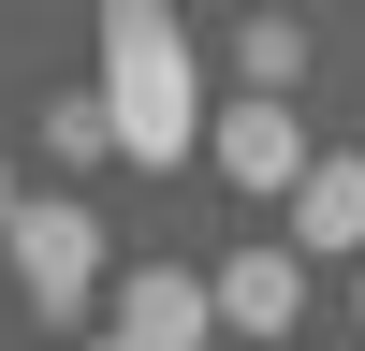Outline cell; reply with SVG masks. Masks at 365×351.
Returning a JSON list of instances; mask_svg holds the SVG:
<instances>
[{"label": "cell", "mask_w": 365, "mask_h": 351, "mask_svg": "<svg viewBox=\"0 0 365 351\" xmlns=\"http://www.w3.org/2000/svg\"><path fill=\"white\" fill-rule=\"evenodd\" d=\"M103 117H117V161H146V176H175L220 132L205 117V58H190V29L161 0H117L103 15Z\"/></svg>", "instance_id": "1"}, {"label": "cell", "mask_w": 365, "mask_h": 351, "mask_svg": "<svg viewBox=\"0 0 365 351\" xmlns=\"http://www.w3.org/2000/svg\"><path fill=\"white\" fill-rule=\"evenodd\" d=\"M0 263H15V292H29V322H58L73 337L88 307L117 292V263H103V220H88L73 190H44V205H15V234H0Z\"/></svg>", "instance_id": "2"}, {"label": "cell", "mask_w": 365, "mask_h": 351, "mask_svg": "<svg viewBox=\"0 0 365 351\" xmlns=\"http://www.w3.org/2000/svg\"><path fill=\"white\" fill-rule=\"evenodd\" d=\"M103 337L117 351H205V337H220V278H190V263H117Z\"/></svg>", "instance_id": "3"}, {"label": "cell", "mask_w": 365, "mask_h": 351, "mask_svg": "<svg viewBox=\"0 0 365 351\" xmlns=\"http://www.w3.org/2000/svg\"><path fill=\"white\" fill-rule=\"evenodd\" d=\"M205 161H220L249 205H292V190L322 176V146H307V117H292V103H249V88H234L220 132H205Z\"/></svg>", "instance_id": "4"}, {"label": "cell", "mask_w": 365, "mask_h": 351, "mask_svg": "<svg viewBox=\"0 0 365 351\" xmlns=\"http://www.w3.org/2000/svg\"><path fill=\"white\" fill-rule=\"evenodd\" d=\"M292 322H307V249L292 234H249L220 263V337H292Z\"/></svg>", "instance_id": "5"}, {"label": "cell", "mask_w": 365, "mask_h": 351, "mask_svg": "<svg viewBox=\"0 0 365 351\" xmlns=\"http://www.w3.org/2000/svg\"><path fill=\"white\" fill-rule=\"evenodd\" d=\"M292 249H322V263H365V161H322L307 190H292Z\"/></svg>", "instance_id": "6"}, {"label": "cell", "mask_w": 365, "mask_h": 351, "mask_svg": "<svg viewBox=\"0 0 365 351\" xmlns=\"http://www.w3.org/2000/svg\"><path fill=\"white\" fill-rule=\"evenodd\" d=\"M29 146H44L58 176H88V161H117V117H103V88H58V103L29 117Z\"/></svg>", "instance_id": "7"}, {"label": "cell", "mask_w": 365, "mask_h": 351, "mask_svg": "<svg viewBox=\"0 0 365 351\" xmlns=\"http://www.w3.org/2000/svg\"><path fill=\"white\" fill-rule=\"evenodd\" d=\"M234 58H249V103H292L307 88V15H234Z\"/></svg>", "instance_id": "8"}, {"label": "cell", "mask_w": 365, "mask_h": 351, "mask_svg": "<svg viewBox=\"0 0 365 351\" xmlns=\"http://www.w3.org/2000/svg\"><path fill=\"white\" fill-rule=\"evenodd\" d=\"M0 234H15V176H0Z\"/></svg>", "instance_id": "9"}, {"label": "cell", "mask_w": 365, "mask_h": 351, "mask_svg": "<svg viewBox=\"0 0 365 351\" xmlns=\"http://www.w3.org/2000/svg\"><path fill=\"white\" fill-rule=\"evenodd\" d=\"M351 322H365V263H351Z\"/></svg>", "instance_id": "10"}, {"label": "cell", "mask_w": 365, "mask_h": 351, "mask_svg": "<svg viewBox=\"0 0 365 351\" xmlns=\"http://www.w3.org/2000/svg\"><path fill=\"white\" fill-rule=\"evenodd\" d=\"M88 351H117V337H88Z\"/></svg>", "instance_id": "11"}]
</instances>
